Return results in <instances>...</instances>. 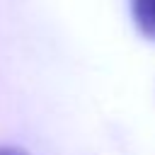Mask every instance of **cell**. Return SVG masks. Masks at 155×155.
Returning <instances> with one entry per match:
<instances>
[{
    "instance_id": "obj_1",
    "label": "cell",
    "mask_w": 155,
    "mask_h": 155,
    "mask_svg": "<svg viewBox=\"0 0 155 155\" xmlns=\"http://www.w3.org/2000/svg\"><path fill=\"white\" fill-rule=\"evenodd\" d=\"M133 22L148 39H155V0H131Z\"/></svg>"
},
{
    "instance_id": "obj_2",
    "label": "cell",
    "mask_w": 155,
    "mask_h": 155,
    "mask_svg": "<svg viewBox=\"0 0 155 155\" xmlns=\"http://www.w3.org/2000/svg\"><path fill=\"white\" fill-rule=\"evenodd\" d=\"M0 155H27L19 148H10V145H0Z\"/></svg>"
}]
</instances>
